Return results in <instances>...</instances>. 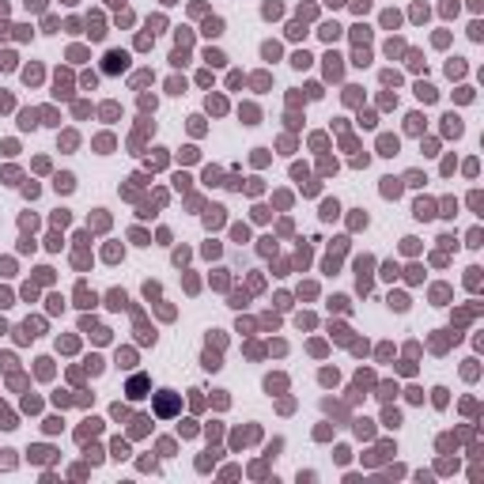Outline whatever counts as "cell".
<instances>
[{"label": "cell", "mask_w": 484, "mask_h": 484, "mask_svg": "<svg viewBox=\"0 0 484 484\" xmlns=\"http://www.w3.org/2000/svg\"><path fill=\"white\" fill-rule=\"evenodd\" d=\"M174 409H178L174 393H171V390H163V393H159V401H156V413H159V416H174Z\"/></svg>", "instance_id": "cell-1"}, {"label": "cell", "mask_w": 484, "mask_h": 484, "mask_svg": "<svg viewBox=\"0 0 484 484\" xmlns=\"http://www.w3.org/2000/svg\"><path fill=\"white\" fill-rule=\"evenodd\" d=\"M144 390H148V378L136 375L133 382H129V398H144Z\"/></svg>", "instance_id": "cell-2"}, {"label": "cell", "mask_w": 484, "mask_h": 484, "mask_svg": "<svg viewBox=\"0 0 484 484\" xmlns=\"http://www.w3.org/2000/svg\"><path fill=\"white\" fill-rule=\"evenodd\" d=\"M106 61H110L106 68H110V72H118V68H125V61H129V57H125V53H110Z\"/></svg>", "instance_id": "cell-3"}]
</instances>
